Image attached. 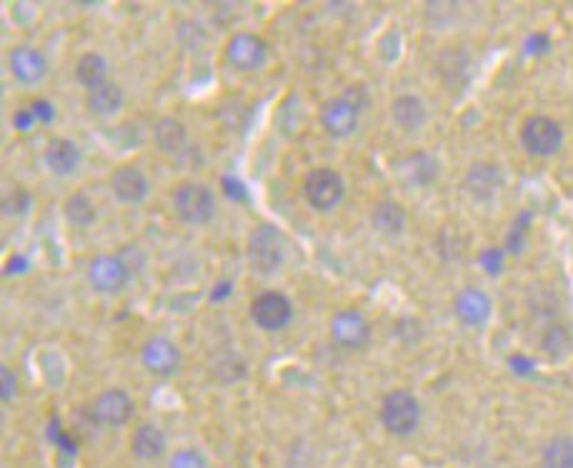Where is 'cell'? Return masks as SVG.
I'll return each instance as SVG.
<instances>
[{"mask_svg":"<svg viewBox=\"0 0 573 468\" xmlns=\"http://www.w3.org/2000/svg\"><path fill=\"white\" fill-rule=\"evenodd\" d=\"M301 191L308 206L326 213L333 211V208L343 201V196H346V183H343L341 173L333 171V168L321 166V168H311V171L306 173V178H303L301 183Z\"/></svg>","mask_w":573,"mask_h":468,"instance_id":"4","label":"cell"},{"mask_svg":"<svg viewBox=\"0 0 573 468\" xmlns=\"http://www.w3.org/2000/svg\"><path fill=\"white\" fill-rule=\"evenodd\" d=\"M63 213H66V218L73 223V226L86 228L96 223L98 206L86 191H76L66 198V203H63Z\"/></svg>","mask_w":573,"mask_h":468,"instance_id":"25","label":"cell"},{"mask_svg":"<svg viewBox=\"0 0 573 468\" xmlns=\"http://www.w3.org/2000/svg\"><path fill=\"white\" fill-rule=\"evenodd\" d=\"M251 318L263 331H283L293 318V303L281 291H263L251 301Z\"/></svg>","mask_w":573,"mask_h":468,"instance_id":"9","label":"cell"},{"mask_svg":"<svg viewBox=\"0 0 573 468\" xmlns=\"http://www.w3.org/2000/svg\"><path fill=\"white\" fill-rule=\"evenodd\" d=\"M168 468H208V458L198 448H181L171 456Z\"/></svg>","mask_w":573,"mask_h":468,"instance_id":"28","label":"cell"},{"mask_svg":"<svg viewBox=\"0 0 573 468\" xmlns=\"http://www.w3.org/2000/svg\"><path fill=\"white\" fill-rule=\"evenodd\" d=\"M223 191H226V196L236 198V201H246V198H248L246 188H243L241 183H238L236 178H233V176H226V178H223Z\"/></svg>","mask_w":573,"mask_h":468,"instance_id":"32","label":"cell"},{"mask_svg":"<svg viewBox=\"0 0 573 468\" xmlns=\"http://www.w3.org/2000/svg\"><path fill=\"white\" fill-rule=\"evenodd\" d=\"M541 466L543 468H573V438L571 436H553L548 438L546 446L541 448Z\"/></svg>","mask_w":573,"mask_h":468,"instance_id":"26","label":"cell"},{"mask_svg":"<svg viewBox=\"0 0 573 468\" xmlns=\"http://www.w3.org/2000/svg\"><path fill=\"white\" fill-rule=\"evenodd\" d=\"M318 121H321L323 131L331 138H351L358 131V123H361V113L346 101V98H331L328 103H323L321 113H318Z\"/></svg>","mask_w":573,"mask_h":468,"instance_id":"13","label":"cell"},{"mask_svg":"<svg viewBox=\"0 0 573 468\" xmlns=\"http://www.w3.org/2000/svg\"><path fill=\"white\" fill-rule=\"evenodd\" d=\"M423 408L418 403V398L413 396L406 388H393L383 396L381 408H378V418H381V426L386 428L391 436L406 438L411 433H416V428L421 426Z\"/></svg>","mask_w":573,"mask_h":468,"instance_id":"2","label":"cell"},{"mask_svg":"<svg viewBox=\"0 0 573 468\" xmlns=\"http://www.w3.org/2000/svg\"><path fill=\"white\" fill-rule=\"evenodd\" d=\"M328 333H331L333 343L343 351H358L371 338V323L363 316L358 308H341L333 313L331 323H328Z\"/></svg>","mask_w":573,"mask_h":468,"instance_id":"8","label":"cell"},{"mask_svg":"<svg viewBox=\"0 0 573 468\" xmlns=\"http://www.w3.org/2000/svg\"><path fill=\"white\" fill-rule=\"evenodd\" d=\"M521 146L533 158H551L563 146V128L551 116H528L521 126Z\"/></svg>","mask_w":573,"mask_h":468,"instance_id":"5","label":"cell"},{"mask_svg":"<svg viewBox=\"0 0 573 468\" xmlns=\"http://www.w3.org/2000/svg\"><path fill=\"white\" fill-rule=\"evenodd\" d=\"M83 153L78 148L76 141L71 138H51L43 148V163H46L48 171L58 178H66L71 173H76L81 168Z\"/></svg>","mask_w":573,"mask_h":468,"instance_id":"17","label":"cell"},{"mask_svg":"<svg viewBox=\"0 0 573 468\" xmlns=\"http://www.w3.org/2000/svg\"><path fill=\"white\" fill-rule=\"evenodd\" d=\"M401 176L411 186H431L438 178V161L426 151L408 153L401 161Z\"/></svg>","mask_w":573,"mask_h":468,"instance_id":"22","label":"cell"},{"mask_svg":"<svg viewBox=\"0 0 573 468\" xmlns=\"http://www.w3.org/2000/svg\"><path fill=\"white\" fill-rule=\"evenodd\" d=\"M541 348L553 358H563L573 351V331L566 323H551V326L543 331Z\"/></svg>","mask_w":573,"mask_h":468,"instance_id":"27","label":"cell"},{"mask_svg":"<svg viewBox=\"0 0 573 468\" xmlns=\"http://www.w3.org/2000/svg\"><path fill=\"white\" fill-rule=\"evenodd\" d=\"M453 313H456V318L463 323V326L471 328L486 326L488 318H491L493 313L491 296H488L483 288L476 286L461 288V291L456 293V298H453Z\"/></svg>","mask_w":573,"mask_h":468,"instance_id":"14","label":"cell"},{"mask_svg":"<svg viewBox=\"0 0 573 468\" xmlns=\"http://www.w3.org/2000/svg\"><path fill=\"white\" fill-rule=\"evenodd\" d=\"M133 413H136V403H133L131 393L123 391V388H106L93 401V418L103 426H126Z\"/></svg>","mask_w":573,"mask_h":468,"instance_id":"12","label":"cell"},{"mask_svg":"<svg viewBox=\"0 0 573 468\" xmlns=\"http://www.w3.org/2000/svg\"><path fill=\"white\" fill-rule=\"evenodd\" d=\"M131 451L138 461H158L166 453V433L156 423H141L131 436Z\"/></svg>","mask_w":573,"mask_h":468,"instance_id":"20","label":"cell"},{"mask_svg":"<svg viewBox=\"0 0 573 468\" xmlns=\"http://www.w3.org/2000/svg\"><path fill=\"white\" fill-rule=\"evenodd\" d=\"M506 188V171L498 163L476 161L463 176V191L478 203H488Z\"/></svg>","mask_w":573,"mask_h":468,"instance_id":"10","label":"cell"},{"mask_svg":"<svg viewBox=\"0 0 573 468\" xmlns=\"http://www.w3.org/2000/svg\"><path fill=\"white\" fill-rule=\"evenodd\" d=\"M0 376H3L0 378V398H3V401H11V398L16 396V373L3 366Z\"/></svg>","mask_w":573,"mask_h":468,"instance_id":"31","label":"cell"},{"mask_svg":"<svg viewBox=\"0 0 573 468\" xmlns=\"http://www.w3.org/2000/svg\"><path fill=\"white\" fill-rule=\"evenodd\" d=\"M153 141L163 153H181L188 146V128L178 118H161L153 126Z\"/></svg>","mask_w":573,"mask_h":468,"instance_id":"23","label":"cell"},{"mask_svg":"<svg viewBox=\"0 0 573 468\" xmlns=\"http://www.w3.org/2000/svg\"><path fill=\"white\" fill-rule=\"evenodd\" d=\"M141 363L153 376H173L181 368L183 353L168 336H153L141 346Z\"/></svg>","mask_w":573,"mask_h":468,"instance_id":"11","label":"cell"},{"mask_svg":"<svg viewBox=\"0 0 573 468\" xmlns=\"http://www.w3.org/2000/svg\"><path fill=\"white\" fill-rule=\"evenodd\" d=\"M123 103H126V93H123V88L113 81H106L98 88H91L86 96L88 111H91L96 118L116 116V113L123 108Z\"/></svg>","mask_w":573,"mask_h":468,"instance_id":"21","label":"cell"},{"mask_svg":"<svg viewBox=\"0 0 573 468\" xmlns=\"http://www.w3.org/2000/svg\"><path fill=\"white\" fill-rule=\"evenodd\" d=\"M171 203L178 221L186 223V226H206L216 218L218 211L216 196H213L211 188L196 181L178 183L171 193Z\"/></svg>","mask_w":573,"mask_h":468,"instance_id":"3","label":"cell"},{"mask_svg":"<svg viewBox=\"0 0 573 468\" xmlns=\"http://www.w3.org/2000/svg\"><path fill=\"white\" fill-rule=\"evenodd\" d=\"M8 68H11L13 78L23 86H36L48 76V58L36 46H16L8 56Z\"/></svg>","mask_w":573,"mask_h":468,"instance_id":"15","label":"cell"},{"mask_svg":"<svg viewBox=\"0 0 573 468\" xmlns=\"http://www.w3.org/2000/svg\"><path fill=\"white\" fill-rule=\"evenodd\" d=\"M341 98H346V101L351 103V106L356 108L358 113H361L363 108H368V91H366V86H361V83H356V86H348L346 91L341 93Z\"/></svg>","mask_w":573,"mask_h":468,"instance_id":"30","label":"cell"},{"mask_svg":"<svg viewBox=\"0 0 573 468\" xmlns=\"http://www.w3.org/2000/svg\"><path fill=\"white\" fill-rule=\"evenodd\" d=\"M223 56H226L228 66L236 68V71L253 73L266 66L268 58H271V48H268V43L263 41L261 36H256V33L241 31L228 38Z\"/></svg>","mask_w":573,"mask_h":468,"instance_id":"6","label":"cell"},{"mask_svg":"<svg viewBox=\"0 0 573 468\" xmlns=\"http://www.w3.org/2000/svg\"><path fill=\"white\" fill-rule=\"evenodd\" d=\"M228 293H231V281H221L216 288H213L211 298L213 301H223V298H228Z\"/></svg>","mask_w":573,"mask_h":468,"instance_id":"34","label":"cell"},{"mask_svg":"<svg viewBox=\"0 0 573 468\" xmlns=\"http://www.w3.org/2000/svg\"><path fill=\"white\" fill-rule=\"evenodd\" d=\"M371 226L376 228L381 236L398 238L408 228V211L398 201H378L371 211Z\"/></svg>","mask_w":573,"mask_h":468,"instance_id":"18","label":"cell"},{"mask_svg":"<svg viewBox=\"0 0 573 468\" xmlns=\"http://www.w3.org/2000/svg\"><path fill=\"white\" fill-rule=\"evenodd\" d=\"M86 278L96 293L116 296V293H121L123 288L128 286L131 271H128L126 261H123L121 256H116V253H101V256H96L88 263Z\"/></svg>","mask_w":573,"mask_h":468,"instance_id":"7","label":"cell"},{"mask_svg":"<svg viewBox=\"0 0 573 468\" xmlns=\"http://www.w3.org/2000/svg\"><path fill=\"white\" fill-rule=\"evenodd\" d=\"M28 111L33 113L36 123H53V118H56V108H53V103L48 101V98H36V101L28 106Z\"/></svg>","mask_w":573,"mask_h":468,"instance_id":"29","label":"cell"},{"mask_svg":"<svg viewBox=\"0 0 573 468\" xmlns=\"http://www.w3.org/2000/svg\"><path fill=\"white\" fill-rule=\"evenodd\" d=\"M36 123V118H33V113L28 111V108H23V111L16 113V128L18 131H28V128Z\"/></svg>","mask_w":573,"mask_h":468,"instance_id":"33","label":"cell"},{"mask_svg":"<svg viewBox=\"0 0 573 468\" xmlns=\"http://www.w3.org/2000/svg\"><path fill=\"white\" fill-rule=\"evenodd\" d=\"M286 253V238L271 223H261L248 236L246 256L253 273H258V276H273V273L281 271L283 263H286Z\"/></svg>","mask_w":573,"mask_h":468,"instance_id":"1","label":"cell"},{"mask_svg":"<svg viewBox=\"0 0 573 468\" xmlns=\"http://www.w3.org/2000/svg\"><path fill=\"white\" fill-rule=\"evenodd\" d=\"M148 191H151V183L138 166L126 163L111 173V193L116 196V201L126 203V206H138V203L146 201Z\"/></svg>","mask_w":573,"mask_h":468,"instance_id":"16","label":"cell"},{"mask_svg":"<svg viewBox=\"0 0 573 468\" xmlns=\"http://www.w3.org/2000/svg\"><path fill=\"white\" fill-rule=\"evenodd\" d=\"M391 116L401 131L413 133L418 128H423V123L428 121V108L416 93H401L396 101L391 103Z\"/></svg>","mask_w":573,"mask_h":468,"instance_id":"19","label":"cell"},{"mask_svg":"<svg viewBox=\"0 0 573 468\" xmlns=\"http://www.w3.org/2000/svg\"><path fill=\"white\" fill-rule=\"evenodd\" d=\"M108 71H111L108 61L96 51L83 53V56L78 58V63H76L78 83H81V86H86L88 91H91V88L103 86V83L108 81Z\"/></svg>","mask_w":573,"mask_h":468,"instance_id":"24","label":"cell"}]
</instances>
